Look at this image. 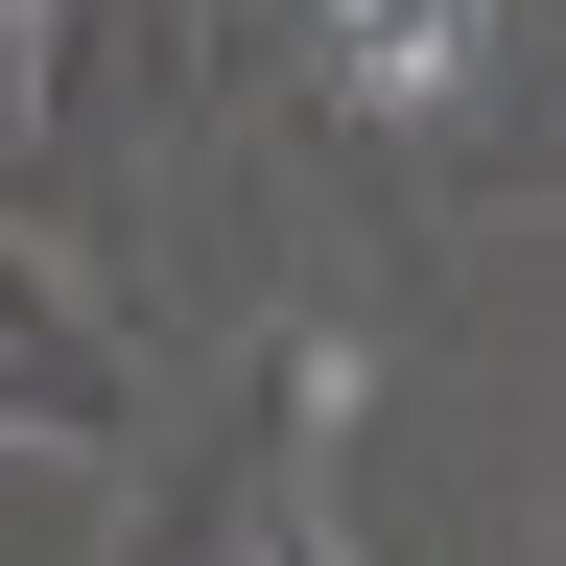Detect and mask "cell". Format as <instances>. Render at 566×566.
<instances>
[{
    "label": "cell",
    "instance_id": "6da1fadb",
    "mask_svg": "<svg viewBox=\"0 0 566 566\" xmlns=\"http://www.w3.org/2000/svg\"><path fill=\"white\" fill-rule=\"evenodd\" d=\"M307 48H331L378 118H424V95H449V71L495 48V0H307Z\"/></svg>",
    "mask_w": 566,
    "mask_h": 566
},
{
    "label": "cell",
    "instance_id": "7a4b0ae2",
    "mask_svg": "<svg viewBox=\"0 0 566 566\" xmlns=\"http://www.w3.org/2000/svg\"><path fill=\"white\" fill-rule=\"evenodd\" d=\"M0 24H48V0H0Z\"/></svg>",
    "mask_w": 566,
    "mask_h": 566
}]
</instances>
